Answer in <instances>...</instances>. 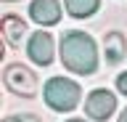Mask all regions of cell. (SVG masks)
<instances>
[{
  "mask_svg": "<svg viewBox=\"0 0 127 122\" xmlns=\"http://www.w3.org/2000/svg\"><path fill=\"white\" fill-rule=\"evenodd\" d=\"M3 122H40V117H37V114L24 112V114H11V117H5Z\"/></svg>",
  "mask_w": 127,
  "mask_h": 122,
  "instance_id": "10",
  "label": "cell"
},
{
  "mask_svg": "<svg viewBox=\"0 0 127 122\" xmlns=\"http://www.w3.org/2000/svg\"><path fill=\"white\" fill-rule=\"evenodd\" d=\"M61 64L74 74H93L98 69V48L87 32L71 29L61 35Z\"/></svg>",
  "mask_w": 127,
  "mask_h": 122,
  "instance_id": "1",
  "label": "cell"
},
{
  "mask_svg": "<svg viewBox=\"0 0 127 122\" xmlns=\"http://www.w3.org/2000/svg\"><path fill=\"white\" fill-rule=\"evenodd\" d=\"M103 53H106V61H109V64H119V61L127 56L125 35L122 32H109L103 37Z\"/></svg>",
  "mask_w": 127,
  "mask_h": 122,
  "instance_id": "8",
  "label": "cell"
},
{
  "mask_svg": "<svg viewBox=\"0 0 127 122\" xmlns=\"http://www.w3.org/2000/svg\"><path fill=\"white\" fill-rule=\"evenodd\" d=\"M98 5H101V0H64L66 13L74 16V19H87V16H93L95 11H98Z\"/></svg>",
  "mask_w": 127,
  "mask_h": 122,
  "instance_id": "9",
  "label": "cell"
},
{
  "mask_svg": "<svg viewBox=\"0 0 127 122\" xmlns=\"http://www.w3.org/2000/svg\"><path fill=\"white\" fill-rule=\"evenodd\" d=\"M69 122H85V120H69Z\"/></svg>",
  "mask_w": 127,
  "mask_h": 122,
  "instance_id": "13",
  "label": "cell"
},
{
  "mask_svg": "<svg viewBox=\"0 0 127 122\" xmlns=\"http://www.w3.org/2000/svg\"><path fill=\"white\" fill-rule=\"evenodd\" d=\"M45 104L53 109V112H71L77 109L79 98H82V90L74 80H66V77H50L45 82Z\"/></svg>",
  "mask_w": 127,
  "mask_h": 122,
  "instance_id": "2",
  "label": "cell"
},
{
  "mask_svg": "<svg viewBox=\"0 0 127 122\" xmlns=\"http://www.w3.org/2000/svg\"><path fill=\"white\" fill-rule=\"evenodd\" d=\"M29 16L42 27H53L61 21V3L58 0H32Z\"/></svg>",
  "mask_w": 127,
  "mask_h": 122,
  "instance_id": "6",
  "label": "cell"
},
{
  "mask_svg": "<svg viewBox=\"0 0 127 122\" xmlns=\"http://www.w3.org/2000/svg\"><path fill=\"white\" fill-rule=\"evenodd\" d=\"M3 80H5V88L16 96L24 98H34L37 96V77L29 66L24 64H8L5 72H3Z\"/></svg>",
  "mask_w": 127,
  "mask_h": 122,
  "instance_id": "3",
  "label": "cell"
},
{
  "mask_svg": "<svg viewBox=\"0 0 127 122\" xmlns=\"http://www.w3.org/2000/svg\"><path fill=\"white\" fill-rule=\"evenodd\" d=\"M114 109H117V96H114L111 90H106V88L93 90V93L85 98V114L93 122L109 120L111 114H114Z\"/></svg>",
  "mask_w": 127,
  "mask_h": 122,
  "instance_id": "4",
  "label": "cell"
},
{
  "mask_svg": "<svg viewBox=\"0 0 127 122\" xmlns=\"http://www.w3.org/2000/svg\"><path fill=\"white\" fill-rule=\"evenodd\" d=\"M117 90L122 93V96H127V72H122L117 77Z\"/></svg>",
  "mask_w": 127,
  "mask_h": 122,
  "instance_id": "11",
  "label": "cell"
},
{
  "mask_svg": "<svg viewBox=\"0 0 127 122\" xmlns=\"http://www.w3.org/2000/svg\"><path fill=\"white\" fill-rule=\"evenodd\" d=\"M119 122H127V109H125L122 114H119Z\"/></svg>",
  "mask_w": 127,
  "mask_h": 122,
  "instance_id": "12",
  "label": "cell"
},
{
  "mask_svg": "<svg viewBox=\"0 0 127 122\" xmlns=\"http://www.w3.org/2000/svg\"><path fill=\"white\" fill-rule=\"evenodd\" d=\"M27 53H29V58L34 61V64L48 66L50 61H53V35L42 32V29H40V32H34V35H29Z\"/></svg>",
  "mask_w": 127,
  "mask_h": 122,
  "instance_id": "5",
  "label": "cell"
},
{
  "mask_svg": "<svg viewBox=\"0 0 127 122\" xmlns=\"http://www.w3.org/2000/svg\"><path fill=\"white\" fill-rule=\"evenodd\" d=\"M0 29H3V37H5V42L11 48H21V40H24V35H27V24H24L21 16L8 13V16L3 19Z\"/></svg>",
  "mask_w": 127,
  "mask_h": 122,
  "instance_id": "7",
  "label": "cell"
}]
</instances>
